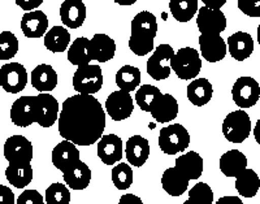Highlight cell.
Returning <instances> with one entry per match:
<instances>
[{
    "mask_svg": "<svg viewBox=\"0 0 260 204\" xmlns=\"http://www.w3.org/2000/svg\"><path fill=\"white\" fill-rule=\"evenodd\" d=\"M59 134L76 146H91L106 129V112L92 95L77 94L62 103L59 115Z\"/></svg>",
    "mask_w": 260,
    "mask_h": 204,
    "instance_id": "6da1fadb",
    "label": "cell"
},
{
    "mask_svg": "<svg viewBox=\"0 0 260 204\" xmlns=\"http://www.w3.org/2000/svg\"><path fill=\"white\" fill-rule=\"evenodd\" d=\"M157 34V21L148 11L137 13L132 20L129 48L137 56H146L154 51V41Z\"/></svg>",
    "mask_w": 260,
    "mask_h": 204,
    "instance_id": "7a4b0ae2",
    "label": "cell"
},
{
    "mask_svg": "<svg viewBox=\"0 0 260 204\" xmlns=\"http://www.w3.org/2000/svg\"><path fill=\"white\" fill-rule=\"evenodd\" d=\"M171 69L180 80L190 81L197 78L202 71V60L198 51L191 47L180 48L172 57Z\"/></svg>",
    "mask_w": 260,
    "mask_h": 204,
    "instance_id": "3957f363",
    "label": "cell"
},
{
    "mask_svg": "<svg viewBox=\"0 0 260 204\" xmlns=\"http://www.w3.org/2000/svg\"><path fill=\"white\" fill-rule=\"evenodd\" d=\"M157 142L164 154L177 155L189 147L190 134L181 124H172L160 130Z\"/></svg>",
    "mask_w": 260,
    "mask_h": 204,
    "instance_id": "277c9868",
    "label": "cell"
},
{
    "mask_svg": "<svg viewBox=\"0 0 260 204\" xmlns=\"http://www.w3.org/2000/svg\"><path fill=\"white\" fill-rule=\"evenodd\" d=\"M251 133V120L243 110L228 113L222 122V134L232 143H242Z\"/></svg>",
    "mask_w": 260,
    "mask_h": 204,
    "instance_id": "5b68a950",
    "label": "cell"
},
{
    "mask_svg": "<svg viewBox=\"0 0 260 204\" xmlns=\"http://www.w3.org/2000/svg\"><path fill=\"white\" fill-rule=\"evenodd\" d=\"M103 86V73L99 65L78 66L73 74V89L83 95H94Z\"/></svg>",
    "mask_w": 260,
    "mask_h": 204,
    "instance_id": "8992f818",
    "label": "cell"
},
{
    "mask_svg": "<svg viewBox=\"0 0 260 204\" xmlns=\"http://www.w3.org/2000/svg\"><path fill=\"white\" fill-rule=\"evenodd\" d=\"M173 56H175V51L172 46H157L150 59L147 60L146 69H147L148 76H151L155 81L167 80L171 76V61Z\"/></svg>",
    "mask_w": 260,
    "mask_h": 204,
    "instance_id": "52a82bcc",
    "label": "cell"
},
{
    "mask_svg": "<svg viewBox=\"0 0 260 204\" xmlns=\"http://www.w3.org/2000/svg\"><path fill=\"white\" fill-rule=\"evenodd\" d=\"M232 98L241 110L251 108L260 99V86L252 77H240L232 87Z\"/></svg>",
    "mask_w": 260,
    "mask_h": 204,
    "instance_id": "ba28073f",
    "label": "cell"
},
{
    "mask_svg": "<svg viewBox=\"0 0 260 204\" xmlns=\"http://www.w3.org/2000/svg\"><path fill=\"white\" fill-rule=\"evenodd\" d=\"M27 72L20 62H8L0 68V86L9 94H17L26 87Z\"/></svg>",
    "mask_w": 260,
    "mask_h": 204,
    "instance_id": "9c48e42d",
    "label": "cell"
},
{
    "mask_svg": "<svg viewBox=\"0 0 260 204\" xmlns=\"http://www.w3.org/2000/svg\"><path fill=\"white\" fill-rule=\"evenodd\" d=\"M3 152L9 164H30L34 150L31 142L24 135H12L6 141Z\"/></svg>",
    "mask_w": 260,
    "mask_h": 204,
    "instance_id": "30bf717a",
    "label": "cell"
},
{
    "mask_svg": "<svg viewBox=\"0 0 260 204\" xmlns=\"http://www.w3.org/2000/svg\"><path fill=\"white\" fill-rule=\"evenodd\" d=\"M106 111L113 121L129 119L134 111V103L130 92L122 90L111 92L106 100Z\"/></svg>",
    "mask_w": 260,
    "mask_h": 204,
    "instance_id": "8fae6325",
    "label": "cell"
},
{
    "mask_svg": "<svg viewBox=\"0 0 260 204\" xmlns=\"http://www.w3.org/2000/svg\"><path fill=\"white\" fill-rule=\"evenodd\" d=\"M37 96H21L11 107V121L20 127H27L36 122Z\"/></svg>",
    "mask_w": 260,
    "mask_h": 204,
    "instance_id": "7c38bea8",
    "label": "cell"
},
{
    "mask_svg": "<svg viewBox=\"0 0 260 204\" xmlns=\"http://www.w3.org/2000/svg\"><path fill=\"white\" fill-rule=\"evenodd\" d=\"M197 26L201 34H221L226 29V17L221 9L202 7L198 9Z\"/></svg>",
    "mask_w": 260,
    "mask_h": 204,
    "instance_id": "4fadbf2b",
    "label": "cell"
},
{
    "mask_svg": "<svg viewBox=\"0 0 260 204\" xmlns=\"http://www.w3.org/2000/svg\"><path fill=\"white\" fill-rule=\"evenodd\" d=\"M59 103L55 96L48 92L37 95V124L42 127H51L59 120Z\"/></svg>",
    "mask_w": 260,
    "mask_h": 204,
    "instance_id": "5bb4252c",
    "label": "cell"
},
{
    "mask_svg": "<svg viewBox=\"0 0 260 204\" xmlns=\"http://www.w3.org/2000/svg\"><path fill=\"white\" fill-rule=\"evenodd\" d=\"M199 48L203 59L208 62L221 61L228 51L226 43L220 34H201Z\"/></svg>",
    "mask_w": 260,
    "mask_h": 204,
    "instance_id": "9a60e30c",
    "label": "cell"
},
{
    "mask_svg": "<svg viewBox=\"0 0 260 204\" xmlns=\"http://www.w3.org/2000/svg\"><path fill=\"white\" fill-rule=\"evenodd\" d=\"M98 156L106 165H113L122 157V141L116 134H104L98 142Z\"/></svg>",
    "mask_w": 260,
    "mask_h": 204,
    "instance_id": "2e32d148",
    "label": "cell"
},
{
    "mask_svg": "<svg viewBox=\"0 0 260 204\" xmlns=\"http://www.w3.org/2000/svg\"><path fill=\"white\" fill-rule=\"evenodd\" d=\"M151 116L160 124L171 122L178 115V103L171 94H160L150 108Z\"/></svg>",
    "mask_w": 260,
    "mask_h": 204,
    "instance_id": "e0dca14e",
    "label": "cell"
},
{
    "mask_svg": "<svg viewBox=\"0 0 260 204\" xmlns=\"http://www.w3.org/2000/svg\"><path fill=\"white\" fill-rule=\"evenodd\" d=\"M86 6L83 0H64L60 6V18L64 26L78 29L86 20Z\"/></svg>",
    "mask_w": 260,
    "mask_h": 204,
    "instance_id": "ac0fdd59",
    "label": "cell"
},
{
    "mask_svg": "<svg viewBox=\"0 0 260 204\" xmlns=\"http://www.w3.org/2000/svg\"><path fill=\"white\" fill-rule=\"evenodd\" d=\"M48 29V20L45 12L39 9L25 12L21 20V30L27 38H42Z\"/></svg>",
    "mask_w": 260,
    "mask_h": 204,
    "instance_id": "d6986e66",
    "label": "cell"
},
{
    "mask_svg": "<svg viewBox=\"0 0 260 204\" xmlns=\"http://www.w3.org/2000/svg\"><path fill=\"white\" fill-rule=\"evenodd\" d=\"M80 160V151L77 146L71 141L64 139L57 143L52 150V164L60 172H64Z\"/></svg>",
    "mask_w": 260,
    "mask_h": 204,
    "instance_id": "ffe728a7",
    "label": "cell"
},
{
    "mask_svg": "<svg viewBox=\"0 0 260 204\" xmlns=\"http://www.w3.org/2000/svg\"><path fill=\"white\" fill-rule=\"evenodd\" d=\"M65 185L72 190H85L91 182V169L81 160L62 172Z\"/></svg>",
    "mask_w": 260,
    "mask_h": 204,
    "instance_id": "44dd1931",
    "label": "cell"
},
{
    "mask_svg": "<svg viewBox=\"0 0 260 204\" xmlns=\"http://www.w3.org/2000/svg\"><path fill=\"white\" fill-rule=\"evenodd\" d=\"M125 155L130 165L141 168L150 156V143L146 138L141 135H133L127 139Z\"/></svg>",
    "mask_w": 260,
    "mask_h": 204,
    "instance_id": "7402d4cb",
    "label": "cell"
},
{
    "mask_svg": "<svg viewBox=\"0 0 260 204\" xmlns=\"http://www.w3.org/2000/svg\"><path fill=\"white\" fill-rule=\"evenodd\" d=\"M228 41V51L231 56L237 61H243L252 55L254 51V39L248 33L237 31L232 34Z\"/></svg>",
    "mask_w": 260,
    "mask_h": 204,
    "instance_id": "603a6c76",
    "label": "cell"
},
{
    "mask_svg": "<svg viewBox=\"0 0 260 204\" xmlns=\"http://www.w3.org/2000/svg\"><path fill=\"white\" fill-rule=\"evenodd\" d=\"M91 59L99 62H107L115 57L116 43L107 34H95L89 41Z\"/></svg>",
    "mask_w": 260,
    "mask_h": 204,
    "instance_id": "cb8c5ba5",
    "label": "cell"
},
{
    "mask_svg": "<svg viewBox=\"0 0 260 204\" xmlns=\"http://www.w3.org/2000/svg\"><path fill=\"white\" fill-rule=\"evenodd\" d=\"M175 166L189 181L198 180L203 175V157L195 151H189L176 159Z\"/></svg>",
    "mask_w": 260,
    "mask_h": 204,
    "instance_id": "d4e9b609",
    "label": "cell"
},
{
    "mask_svg": "<svg viewBox=\"0 0 260 204\" xmlns=\"http://www.w3.org/2000/svg\"><path fill=\"white\" fill-rule=\"evenodd\" d=\"M31 85L39 92H50L57 86V73L50 64H41L31 72Z\"/></svg>",
    "mask_w": 260,
    "mask_h": 204,
    "instance_id": "484cf974",
    "label": "cell"
},
{
    "mask_svg": "<svg viewBox=\"0 0 260 204\" xmlns=\"http://www.w3.org/2000/svg\"><path fill=\"white\" fill-rule=\"evenodd\" d=\"M220 171L225 177H238L247 168V157L240 150H231L220 157Z\"/></svg>",
    "mask_w": 260,
    "mask_h": 204,
    "instance_id": "4316f807",
    "label": "cell"
},
{
    "mask_svg": "<svg viewBox=\"0 0 260 204\" xmlns=\"http://www.w3.org/2000/svg\"><path fill=\"white\" fill-rule=\"evenodd\" d=\"M189 182L185 176L176 166L168 168L161 176V186L171 196H181L189 187Z\"/></svg>",
    "mask_w": 260,
    "mask_h": 204,
    "instance_id": "83f0119b",
    "label": "cell"
},
{
    "mask_svg": "<svg viewBox=\"0 0 260 204\" xmlns=\"http://www.w3.org/2000/svg\"><path fill=\"white\" fill-rule=\"evenodd\" d=\"M213 87L207 78H197L187 86V99L195 107H203L212 99Z\"/></svg>",
    "mask_w": 260,
    "mask_h": 204,
    "instance_id": "f1b7e54d",
    "label": "cell"
},
{
    "mask_svg": "<svg viewBox=\"0 0 260 204\" xmlns=\"http://www.w3.org/2000/svg\"><path fill=\"white\" fill-rule=\"evenodd\" d=\"M71 43V33L65 26H53L45 34V47L53 53L64 52Z\"/></svg>",
    "mask_w": 260,
    "mask_h": 204,
    "instance_id": "f546056e",
    "label": "cell"
},
{
    "mask_svg": "<svg viewBox=\"0 0 260 204\" xmlns=\"http://www.w3.org/2000/svg\"><path fill=\"white\" fill-rule=\"evenodd\" d=\"M236 189L241 196L254 198L260 189V178L252 169H247L236 178Z\"/></svg>",
    "mask_w": 260,
    "mask_h": 204,
    "instance_id": "4dcf8cb0",
    "label": "cell"
},
{
    "mask_svg": "<svg viewBox=\"0 0 260 204\" xmlns=\"http://www.w3.org/2000/svg\"><path fill=\"white\" fill-rule=\"evenodd\" d=\"M6 177L12 186L24 189L32 181V168L30 164H9L6 169Z\"/></svg>",
    "mask_w": 260,
    "mask_h": 204,
    "instance_id": "1f68e13d",
    "label": "cell"
},
{
    "mask_svg": "<svg viewBox=\"0 0 260 204\" xmlns=\"http://www.w3.org/2000/svg\"><path fill=\"white\" fill-rule=\"evenodd\" d=\"M91 55L89 50V39L85 37H78L68 48V61L72 65L83 66L90 64Z\"/></svg>",
    "mask_w": 260,
    "mask_h": 204,
    "instance_id": "d6a6232c",
    "label": "cell"
},
{
    "mask_svg": "<svg viewBox=\"0 0 260 204\" xmlns=\"http://www.w3.org/2000/svg\"><path fill=\"white\" fill-rule=\"evenodd\" d=\"M141 71L137 66L124 65L116 73V85L120 90L132 92L141 85Z\"/></svg>",
    "mask_w": 260,
    "mask_h": 204,
    "instance_id": "836d02e7",
    "label": "cell"
},
{
    "mask_svg": "<svg viewBox=\"0 0 260 204\" xmlns=\"http://www.w3.org/2000/svg\"><path fill=\"white\" fill-rule=\"evenodd\" d=\"M169 9L178 22H189L198 12V0H169Z\"/></svg>",
    "mask_w": 260,
    "mask_h": 204,
    "instance_id": "e575fe53",
    "label": "cell"
},
{
    "mask_svg": "<svg viewBox=\"0 0 260 204\" xmlns=\"http://www.w3.org/2000/svg\"><path fill=\"white\" fill-rule=\"evenodd\" d=\"M161 94L156 86L152 85H142L136 92V101L139 108L145 112H150V108L154 103L155 99Z\"/></svg>",
    "mask_w": 260,
    "mask_h": 204,
    "instance_id": "d590c367",
    "label": "cell"
},
{
    "mask_svg": "<svg viewBox=\"0 0 260 204\" xmlns=\"http://www.w3.org/2000/svg\"><path fill=\"white\" fill-rule=\"evenodd\" d=\"M112 182L118 190H126L133 184V171L129 164L120 163L112 169Z\"/></svg>",
    "mask_w": 260,
    "mask_h": 204,
    "instance_id": "8d00e7d4",
    "label": "cell"
},
{
    "mask_svg": "<svg viewBox=\"0 0 260 204\" xmlns=\"http://www.w3.org/2000/svg\"><path fill=\"white\" fill-rule=\"evenodd\" d=\"M18 52V39L12 31L0 33V60H11Z\"/></svg>",
    "mask_w": 260,
    "mask_h": 204,
    "instance_id": "74e56055",
    "label": "cell"
},
{
    "mask_svg": "<svg viewBox=\"0 0 260 204\" xmlns=\"http://www.w3.org/2000/svg\"><path fill=\"white\" fill-rule=\"evenodd\" d=\"M45 199L47 204H69L71 203V191L67 185L56 182L46 189Z\"/></svg>",
    "mask_w": 260,
    "mask_h": 204,
    "instance_id": "f35d334b",
    "label": "cell"
},
{
    "mask_svg": "<svg viewBox=\"0 0 260 204\" xmlns=\"http://www.w3.org/2000/svg\"><path fill=\"white\" fill-rule=\"evenodd\" d=\"M190 199H197V200L203 201L204 204L213 203V191L207 184L204 182H198L192 186V189L189 191Z\"/></svg>",
    "mask_w": 260,
    "mask_h": 204,
    "instance_id": "ab89813d",
    "label": "cell"
},
{
    "mask_svg": "<svg viewBox=\"0 0 260 204\" xmlns=\"http://www.w3.org/2000/svg\"><path fill=\"white\" fill-rule=\"evenodd\" d=\"M238 8L248 17H260V0H238Z\"/></svg>",
    "mask_w": 260,
    "mask_h": 204,
    "instance_id": "60d3db41",
    "label": "cell"
},
{
    "mask_svg": "<svg viewBox=\"0 0 260 204\" xmlns=\"http://www.w3.org/2000/svg\"><path fill=\"white\" fill-rule=\"evenodd\" d=\"M16 204H45V199L37 190H25L20 194Z\"/></svg>",
    "mask_w": 260,
    "mask_h": 204,
    "instance_id": "b9f144b4",
    "label": "cell"
},
{
    "mask_svg": "<svg viewBox=\"0 0 260 204\" xmlns=\"http://www.w3.org/2000/svg\"><path fill=\"white\" fill-rule=\"evenodd\" d=\"M16 198L9 187L0 185V204H15Z\"/></svg>",
    "mask_w": 260,
    "mask_h": 204,
    "instance_id": "7bdbcfd3",
    "label": "cell"
},
{
    "mask_svg": "<svg viewBox=\"0 0 260 204\" xmlns=\"http://www.w3.org/2000/svg\"><path fill=\"white\" fill-rule=\"evenodd\" d=\"M42 3H43V0H16V4H17L21 9H24L25 12L36 11Z\"/></svg>",
    "mask_w": 260,
    "mask_h": 204,
    "instance_id": "ee69618b",
    "label": "cell"
},
{
    "mask_svg": "<svg viewBox=\"0 0 260 204\" xmlns=\"http://www.w3.org/2000/svg\"><path fill=\"white\" fill-rule=\"evenodd\" d=\"M118 204H143V201L141 200V198L134 194H125L120 198Z\"/></svg>",
    "mask_w": 260,
    "mask_h": 204,
    "instance_id": "f6af8a7d",
    "label": "cell"
},
{
    "mask_svg": "<svg viewBox=\"0 0 260 204\" xmlns=\"http://www.w3.org/2000/svg\"><path fill=\"white\" fill-rule=\"evenodd\" d=\"M204 4V7L211 9H220L225 6L226 0H202Z\"/></svg>",
    "mask_w": 260,
    "mask_h": 204,
    "instance_id": "bcb514c9",
    "label": "cell"
},
{
    "mask_svg": "<svg viewBox=\"0 0 260 204\" xmlns=\"http://www.w3.org/2000/svg\"><path fill=\"white\" fill-rule=\"evenodd\" d=\"M215 204H243L238 196H221Z\"/></svg>",
    "mask_w": 260,
    "mask_h": 204,
    "instance_id": "7dc6e473",
    "label": "cell"
},
{
    "mask_svg": "<svg viewBox=\"0 0 260 204\" xmlns=\"http://www.w3.org/2000/svg\"><path fill=\"white\" fill-rule=\"evenodd\" d=\"M254 135H255V141H256L257 145L260 146V119L257 120L256 124H255V127H254Z\"/></svg>",
    "mask_w": 260,
    "mask_h": 204,
    "instance_id": "c3c4849f",
    "label": "cell"
},
{
    "mask_svg": "<svg viewBox=\"0 0 260 204\" xmlns=\"http://www.w3.org/2000/svg\"><path fill=\"white\" fill-rule=\"evenodd\" d=\"M115 3L120 4V6H133L138 0H113Z\"/></svg>",
    "mask_w": 260,
    "mask_h": 204,
    "instance_id": "681fc988",
    "label": "cell"
},
{
    "mask_svg": "<svg viewBox=\"0 0 260 204\" xmlns=\"http://www.w3.org/2000/svg\"><path fill=\"white\" fill-rule=\"evenodd\" d=\"M182 204H204L203 201H201V200H197V199H187L186 201H183Z\"/></svg>",
    "mask_w": 260,
    "mask_h": 204,
    "instance_id": "f907efd6",
    "label": "cell"
},
{
    "mask_svg": "<svg viewBox=\"0 0 260 204\" xmlns=\"http://www.w3.org/2000/svg\"><path fill=\"white\" fill-rule=\"evenodd\" d=\"M257 43H259L260 46V25L257 26Z\"/></svg>",
    "mask_w": 260,
    "mask_h": 204,
    "instance_id": "816d5d0a",
    "label": "cell"
}]
</instances>
